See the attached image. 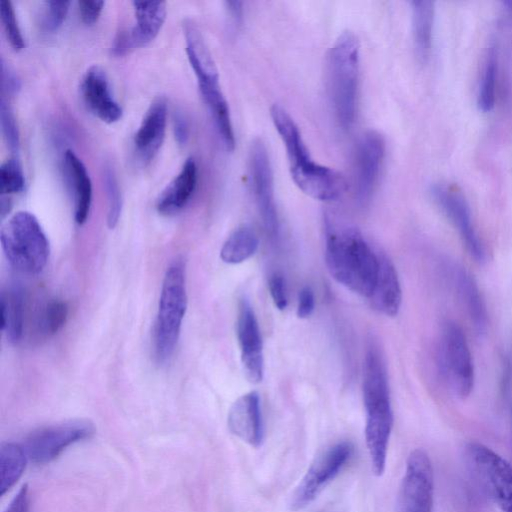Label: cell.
<instances>
[{
  "label": "cell",
  "mask_w": 512,
  "mask_h": 512,
  "mask_svg": "<svg viewBox=\"0 0 512 512\" xmlns=\"http://www.w3.org/2000/svg\"><path fill=\"white\" fill-rule=\"evenodd\" d=\"M270 115L286 149L291 177L297 187L319 201H334L346 190L338 171L315 162L291 115L281 106L271 107Z\"/></svg>",
  "instance_id": "1"
},
{
  "label": "cell",
  "mask_w": 512,
  "mask_h": 512,
  "mask_svg": "<svg viewBox=\"0 0 512 512\" xmlns=\"http://www.w3.org/2000/svg\"><path fill=\"white\" fill-rule=\"evenodd\" d=\"M325 262L330 275L341 285L369 298L379 272V254L354 228H328Z\"/></svg>",
  "instance_id": "2"
},
{
  "label": "cell",
  "mask_w": 512,
  "mask_h": 512,
  "mask_svg": "<svg viewBox=\"0 0 512 512\" xmlns=\"http://www.w3.org/2000/svg\"><path fill=\"white\" fill-rule=\"evenodd\" d=\"M363 402L366 412L365 439L373 473L381 476L386 465L393 426L388 377L379 351L370 347L363 367Z\"/></svg>",
  "instance_id": "3"
},
{
  "label": "cell",
  "mask_w": 512,
  "mask_h": 512,
  "mask_svg": "<svg viewBox=\"0 0 512 512\" xmlns=\"http://www.w3.org/2000/svg\"><path fill=\"white\" fill-rule=\"evenodd\" d=\"M360 43L352 31L342 32L329 50L327 75L329 96L339 126L350 129L355 122L359 85Z\"/></svg>",
  "instance_id": "4"
},
{
  "label": "cell",
  "mask_w": 512,
  "mask_h": 512,
  "mask_svg": "<svg viewBox=\"0 0 512 512\" xmlns=\"http://www.w3.org/2000/svg\"><path fill=\"white\" fill-rule=\"evenodd\" d=\"M186 309L185 267L181 260H175L167 268L163 279L153 330V350L157 362L165 363L171 358Z\"/></svg>",
  "instance_id": "5"
},
{
  "label": "cell",
  "mask_w": 512,
  "mask_h": 512,
  "mask_svg": "<svg viewBox=\"0 0 512 512\" xmlns=\"http://www.w3.org/2000/svg\"><path fill=\"white\" fill-rule=\"evenodd\" d=\"M0 241L7 260L17 271L36 275L46 266L49 242L33 214L27 211L14 214L2 227Z\"/></svg>",
  "instance_id": "6"
},
{
  "label": "cell",
  "mask_w": 512,
  "mask_h": 512,
  "mask_svg": "<svg viewBox=\"0 0 512 512\" xmlns=\"http://www.w3.org/2000/svg\"><path fill=\"white\" fill-rule=\"evenodd\" d=\"M437 357L440 373L448 386L457 396L467 397L474 386V365L466 336L457 323H444Z\"/></svg>",
  "instance_id": "7"
},
{
  "label": "cell",
  "mask_w": 512,
  "mask_h": 512,
  "mask_svg": "<svg viewBox=\"0 0 512 512\" xmlns=\"http://www.w3.org/2000/svg\"><path fill=\"white\" fill-rule=\"evenodd\" d=\"M467 458L491 499L503 512H512V466L489 447L471 442Z\"/></svg>",
  "instance_id": "8"
},
{
  "label": "cell",
  "mask_w": 512,
  "mask_h": 512,
  "mask_svg": "<svg viewBox=\"0 0 512 512\" xmlns=\"http://www.w3.org/2000/svg\"><path fill=\"white\" fill-rule=\"evenodd\" d=\"M95 432L93 423L84 419L49 425L32 432L24 442L27 458L45 464L57 458L67 447L90 438Z\"/></svg>",
  "instance_id": "9"
},
{
  "label": "cell",
  "mask_w": 512,
  "mask_h": 512,
  "mask_svg": "<svg viewBox=\"0 0 512 512\" xmlns=\"http://www.w3.org/2000/svg\"><path fill=\"white\" fill-rule=\"evenodd\" d=\"M353 453V445L343 441L326 449L311 464L292 493L290 509L299 511L307 507L343 468Z\"/></svg>",
  "instance_id": "10"
},
{
  "label": "cell",
  "mask_w": 512,
  "mask_h": 512,
  "mask_svg": "<svg viewBox=\"0 0 512 512\" xmlns=\"http://www.w3.org/2000/svg\"><path fill=\"white\" fill-rule=\"evenodd\" d=\"M248 169L259 215L266 231L274 237L279 229L274 178L269 153L261 139H255L250 145Z\"/></svg>",
  "instance_id": "11"
},
{
  "label": "cell",
  "mask_w": 512,
  "mask_h": 512,
  "mask_svg": "<svg viewBox=\"0 0 512 512\" xmlns=\"http://www.w3.org/2000/svg\"><path fill=\"white\" fill-rule=\"evenodd\" d=\"M430 193L448 220L457 229L468 253L479 263L486 260V250L473 225L471 211L462 191L454 184L437 183Z\"/></svg>",
  "instance_id": "12"
},
{
  "label": "cell",
  "mask_w": 512,
  "mask_h": 512,
  "mask_svg": "<svg viewBox=\"0 0 512 512\" xmlns=\"http://www.w3.org/2000/svg\"><path fill=\"white\" fill-rule=\"evenodd\" d=\"M433 469L427 453L415 449L406 463L400 489L401 512H432Z\"/></svg>",
  "instance_id": "13"
},
{
  "label": "cell",
  "mask_w": 512,
  "mask_h": 512,
  "mask_svg": "<svg viewBox=\"0 0 512 512\" xmlns=\"http://www.w3.org/2000/svg\"><path fill=\"white\" fill-rule=\"evenodd\" d=\"M135 22L115 35L111 53L123 56L150 43L159 33L166 19V3L163 1L132 2Z\"/></svg>",
  "instance_id": "14"
},
{
  "label": "cell",
  "mask_w": 512,
  "mask_h": 512,
  "mask_svg": "<svg viewBox=\"0 0 512 512\" xmlns=\"http://www.w3.org/2000/svg\"><path fill=\"white\" fill-rule=\"evenodd\" d=\"M385 156V140L374 130L360 138L355 156L354 190L359 204L368 203L377 186Z\"/></svg>",
  "instance_id": "15"
},
{
  "label": "cell",
  "mask_w": 512,
  "mask_h": 512,
  "mask_svg": "<svg viewBox=\"0 0 512 512\" xmlns=\"http://www.w3.org/2000/svg\"><path fill=\"white\" fill-rule=\"evenodd\" d=\"M236 326L244 373L249 382L257 384L264 374L263 344L255 313L245 299L239 304Z\"/></svg>",
  "instance_id": "16"
},
{
  "label": "cell",
  "mask_w": 512,
  "mask_h": 512,
  "mask_svg": "<svg viewBox=\"0 0 512 512\" xmlns=\"http://www.w3.org/2000/svg\"><path fill=\"white\" fill-rule=\"evenodd\" d=\"M80 91L88 109L106 123L117 122L122 117V108L115 100L106 72L93 65L85 72Z\"/></svg>",
  "instance_id": "17"
},
{
  "label": "cell",
  "mask_w": 512,
  "mask_h": 512,
  "mask_svg": "<svg viewBox=\"0 0 512 512\" xmlns=\"http://www.w3.org/2000/svg\"><path fill=\"white\" fill-rule=\"evenodd\" d=\"M232 434L253 447H259L264 439V426L259 395L255 391L239 397L231 406L227 418Z\"/></svg>",
  "instance_id": "18"
},
{
  "label": "cell",
  "mask_w": 512,
  "mask_h": 512,
  "mask_svg": "<svg viewBox=\"0 0 512 512\" xmlns=\"http://www.w3.org/2000/svg\"><path fill=\"white\" fill-rule=\"evenodd\" d=\"M167 102L158 97L152 101L134 135V147L143 163L150 162L159 151L166 131Z\"/></svg>",
  "instance_id": "19"
},
{
  "label": "cell",
  "mask_w": 512,
  "mask_h": 512,
  "mask_svg": "<svg viewBox=\"0 0 512 512\" xmlns=\"http://www.w3.org/2000/svg\"><path fill=\"white\" fill-rule=\"evenodd\" d=\"M444 275L453 287L459 301L479 333L487 328V310L480 290L473 279L463 267L453 263L444 262Z\"/></svg>",
  "instance_id": "20"
},
{
  "label": "cell",
  "mask_w": 512,
  "mask_h": 512,
  "mask_svg": "<svg viewBox=\"0 0 512 512\" xmlns=\"http://www.w3.org/2000/svg\"><path fill=\"white\" fill-rule=\"evenodd\" d=\"M183 28L187 57L199 90L220 87L216 64L199 29L191 21H185Z\"/></svg>",
  "instance_id": "21"
},
{
  "label": "cell",
  "mask_w": 512,
  "mask_h": 512,
  "mask_svg": "<svg viewBox=\"0 0 512 512\" xmlns=\"http://www.w3.org/2000/svg\"><path fill=\"white\" fill-rule=\"evenodd\" d=\"M372 307L385 316L398 314L402 291L397 271L386 255L379 254V272L371 296L368 298Z\"/></svg>",
  "instance_id": "22"
},
{
  "label": "cell",
  "mask_w": 512,
  "mask_h": 512,
  "mask_svg": "<svg viewBox=\"0 0 512 512\" xmlns=\"http://www.w3.org/2000/svg\"><path fill=\"white\" fill-rule=\"evenodd\" d=\"M197 185V165L193 158L184 162L179 173L160 194L156 208L162 215H172L183 209Z\"/></svg>",
  "instance_id": "23"
},
{
  "label": "cell",
  "mask_w": 512,
  "mask_h": 512,
  "mask_svg": "<svg viewBox=\"0 0 512 512\" xmlns=\"http://www.w3.org/2000/svg\"><path fill=\"white\" fill-rule=\"evenodd\" d=\"M64 166L74 199V218L82 225L86 222L92 203V182L82 160L68 149L64 154Z\"/></svg>",
  "instance_id": "24"
},
{
  "label": "cell",
  "mask_w": 512,
  "mask_h": 512,
  "mask_svg": "<svg viewBox=\"0 0 512 512\" xmlns=\"http://www.w3.org/2000/svg\"><path fill=\"white\" fill-rule=\"evenodd\" d=\"M412 35L415 54L425 63L431 53L435 8L432 1H412Z\"/></svg>",
  "instance_id": "25"
},
{
  "label": "cell",
  "mask_w": 512,
  "mask_h": 512,
  "mask_svg": "<svg viewBox=\"0 0 512 512\" xmlns=\"http://www.w3.org/2000/svg\"><path fill=\"white\" fill-rule=\"evenodd\" d=\"M24 326V298L19 288L1 294V330L11 342L21 339Z\"/></svg>",
  "instance_id": "26"
},
{
  "label": "cell",
  "mask_w": 512,
  "mask_h": 512,
  "mask_svg": "<svg viewBox=\"0 0 512 512\" xmlns=\"http://www.w3.org/2000/svg\"><path fill=\"white\" fill-rule=\"evenodd\" d=\"M258 248V238L253 229L241 226L234 230L224 242L221 259L228 264H238L246 261L255 254Z\"/></svg>",
  "instance_id": "27"
},
{
  "label": "cell",
  "mask_w": 512,
  "mask_h": 512,
  "mask_svg": "<svg viewBox=\"0 0 512 512\" xmlns=\"http://www.w3.org/2000/svg\"><path fill=\"white\" fill-rule=\"evenodd\" d=\"M27 455L24 449L13 443L0 446V490L4 494L20 478L25 468Z\"/></svg>",
  "instance_id": "28"
},
{
  "label": "cell",
  "mask_w": 512,
  "mask_h": 512,
  "mask_svg": "<svg viewBox=\"0 0 512 512\" xmlns=\"http://www.w3.org/2000/svg\"><path fill=\"white\" fill-rule=\"evenodd\" d=\"M497 76V61L494 49L491 48L486 57L483 67L477 105L483 113L490 112L495 105V87Z\"/></svg>",
  "instance_id": "29"
},
{
  "label": "cell",
  "mask_w": 512,
  "mask_h": 512,
  "mask_svg": "<svg viewBox=\"0 0 512 512\" xmlns=\"http://www.w3.org/2000/svg\"><path fill=\"white\" fill-rule=\"evenodd\" d=\"M25 178L22 166L16 157L10 158L0 166L1 196H9L23 191Z\"/></svg>",
  "instance_id": "30"
},
{
  "label": "cell",
  "mask_w": 512,
  "mask_h": 512,
  "mask_svg": "<svg viewBox=\"0 0 512 512\" xmlns=\"http://www.w3.org/2000/svg\"><path fill=\"white\" fill-rule=\"evenodd\" d=\"M103 177L108 202L107 224L112 229L117 225L121 215V192L115 173L110 166L105 167Z\"/></svg>",
  "instance_id": "31"
},
{
  "label": "cell",
  "mask_w": 512,
  "mask_h": 512,
  "mask_svg": "<svg viewBox=\"0 0 512 512\" xmlns=\"http://www.w3.org/2000/svg\"><path fill=\"white\" fill-rule=\"evenodd\" d=\"M68 315V307L60 300L50 301L41 313L39 326L46 335L55 334L64 325Z\"/></svg>",
  "instance_id": "32"
},
{
  "label": "cell",
  "mask_w": 512,
  "mask_h": 512,
  "mask_svg": "<svg viewBox=\"0 0 512 512\" xmlns=\"http://www.w3.org/2000/svg\"><path fill=\"white\" fill-rule=\"evenodd\" d=\"M0 15L9 44L15 51L22 50L25 46L24 38L19 27L14 7L9 0H2L0 2Z\"/></svg>",
  "instance_id": "33"
},
{
  "label": "cell",
  "mask_w": 512,
  "mask_h": 512,
  "mask_svg": "<svg viewBox=\"0 0 512 512\" xmlns=\"http://www.w3.org/2000/svg\"><path fill=\"white\" fill-rule=\"evenodd\" d=\"M0 123L2 135L8 148L17 154L20 148V133L14 113L3 97L0 100Z\"/></svg>",
  "instance_id": "34"
},
{
  "label": "cell",
  "mask_w": 512,
  "mask_h": 512,
  "mask_svg": "<svg viewBox=\"0 0 512 512\" xmlns=\"http://www.w3.org/2000/svg\"><path fill=\"white\" fill-rule=\"evenodd\" d=\"M70 4V1H46L42 14V28L46 32L58 30L67 16Z\"/></svg>",
  "instance_id": "35"
},
{
  "label": "cell",
  "mask_w": 512,
  "mask_h": 512,
  "mask_svg": "<svg viewBox=\"0 0 512 512\" xmlns=\"http://www.w3.org/2000/svg\"><path fill=\"white\" fill-rule=\"evenodd\" d=\"M269 291L275 307L284 310L287 307V293L285 280L279 273H274L269 278Z\"/></svg>",
  "instance_id": "36"
},
{
  "label": "cell",
  "mask_w": 512,
  "mask_h": 512,
  "mask_svg": "<svg viewBox=\"0 0 512 512\" xmlns=\"http://www.w3.org/2000/svg\"><path fill=\"white\" fill-rule=\"evenodd\" d=\"M104 4L105 2L104 1H88V0H83V1H79L78 2V9H79V14H80V17H81V20L87 24V25H92L94 24L101 12H102V9L104 7Z\"/></svg>",
  "instance_id": "37"
},
{
  "label": "cell",
  "mask_w": 512,
  "mask_h": 512,
  "mask_svg": "<svg viewBox=\"0 0 512 512\" xmlns=\"http://www.w3.org/2000/svg\"><path fill=\"white\" fill-rule=\"evenodd\" d=\"M1 87L7 94H17L21 88V81L17 73L1 59Z\"/></svg>",
  "instance_id": "38"
},
{
  "label": "cell",
  "mask_w": 512,
  "mask_h": 512,
  "mask_svg": "<svg viewBox=\"0 0 512 512\" xmlns=\"http://www.w3.org/2000/svg\"><path fill=\"white\" fill-rule=\"evenodd\" d=\"M315 298L313 290L309 286L303 287L298 295L297 316L301 319L308 318L314 311Z\"/></svg>",
  "instance_id": "39"
},
{
  "label": "cell",
  "mask_w": 512,
  "mask_h": 512,
  "mask_svg": "<svg viewBox=\"0 0 512 512\" xmlns=\"http://www.w3.org/2000/svg\"><path fill=\"white\" fill-rule=\"evenodd\" d=\"M175 140L179 145H185L189 139V125L181 113H176L173 119Z\"/></svg>",
  "instance_id": "40"
},
{
  "label": "cell",
  "mask_w": 512,
  "mask_h": 512,
  "mask_svg": "<svg viewBox=\"0 0 512 512\" xmlns=\"http://www.w3.org/2000/svg\"><path fill=\"white\" fill-rule=\"evenodd\" d=\"M5 512H29V496L26 485L15 495Z\"/></svg>",
  "instance_id": "41"
},
{
  "label": "cell",
  "mask_w": 512,
  "mask_h": 512,
  "mask_svg": "<svg viewBox=\"0 0 512 512\" xmlns=\"http://www.w3.org/2000/svg\"><path fill=\"white\" fill-rule=\"evenodd\" d=\"M226 9L231 25L234 28H237L241 24L243 18L242 2L228 1L226 2Z\"/></svg>",
  "instance_id": "42"
},
{
  "label": "cell",
  "mask_w": 512,
  "mask_h": 512,
  "mask_svg": "<svg viewBox=\"0 0 512 512\" xmlns=\"http://www.w3.org/2000/svg\"><path fill=\"white\" fill-rule=\"evenodd\" d=\"M502 12L504 20L510 24H512V1H504L502 2Z\"/></svg>",
  "instance_id": "43"
}]
</instances>
